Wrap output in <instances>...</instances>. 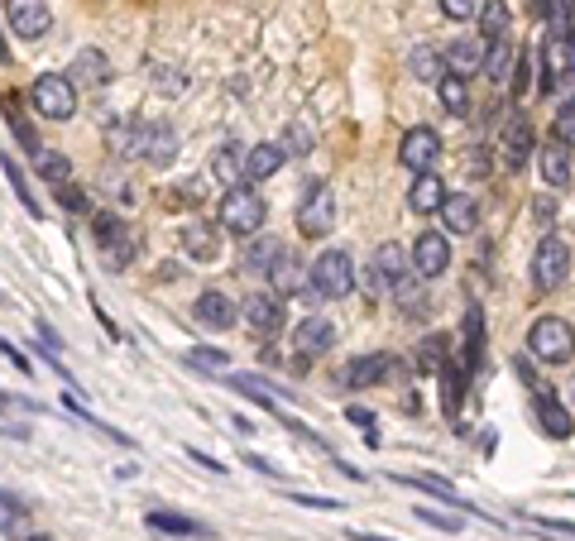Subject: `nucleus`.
I'll return each mask as SVG.
<instances>
[{
    "mask_svg": "<svg viewBox=\"0 0 575 541\" xmlns=\"http://www.w3.org/2000/svg\"><path fill=\"white\" fill-rule=\"evenodd\" d=\"M264 216H268V207H264V197L249 188V182H235V188L221 197V211H216V226L221 230H230V235H259V226H264Z\"/></svg>",
    "mask_w": 575,
    "mask_h": 541,
    "instance_id": "nucleus-1",
    "label": "nucleus"
},
{
    "mask_svg": "<svg viewBox=\"0 0 575 541\" xmlns=\"http://www.w3.org/2000/svg\"><path fill=\"white\" fill-rule=\"evenodd\" d=\"M528 354L537 364H566L570 354H575V326L561 316H542V321H532V331H528Z\"/></svg>",
    "mask_w": 575,
    "mask_h": 541,
    "instance_id": "nucleus-2",
    "label": "nucleus"
},
{
    "mask_svg": "<svg viewBox=\"0 0 575 541\" xmlns=\"http://www.w3.org/2000/svg\"><path fill=\"white\" fill-rule=\"evenodd\" d=\"M312 293L326 302H341L355 293V259L346 249H321L312 259Z\"/></svg>",
    "mask_w": 575,
    "mask_h": 541,
    "instance_id": "nucleus-3",
    "label": "nucleus"
},
{
    "mask_svg": "<svg viewBox=\"0 0 575 541\" xmlns=\"http://www.w3.org/2000/svg\"><path fill=\"white\" fill-rule=\"evenodd\" d=\"M566 278H570V245L561 235H542V245L532 255V287L537 293H556Z\"/></svg>",
    "mask_w": 575,
    "mask_h": 541,
    "instance_id": "nucleus-4",
    "label": "nucleus"
},
{
    "mask_svg": "<svg viewBox=\"0 0 575 541\" xmlns=\"http://www.w3.org/2000/svg\"><path fill=\"white\" fill-rule=\"evenodd\" d=\"M34 111L44 115V121H73L77 115V87L67 72H44L34 82Z\"/></svg>",
    "mask_w": 575,
    "mask_h": 541,
    "instance_id": "nucleus-5",
    "label": "nucleus"
},
{
    "mask_svg": "<svg viewBox=\"0 0 575 541\" xmlns=\"http://www.w3.org/2000/svg\"><path fill=\"white\" fill-rule=\"evenodd\" d=\"M336 226V197L326 182H312L307 197L297 201V235L302 240H321V235H331Z\"/></svg>",
    "mask_w": 575,
    "mask_h": 541,
    "instance_id": "nucleus-6",
    "label": "nucleus"
},
{
    "mask_svg": "<svg viewBox=\"0 0 575 541\" xmlns=\"http://www.w3.org/2000/svg\"><path fill=\"white\" fill-rule=\"evenodd\" d=\"M398 163L408 168V173H436V163H442V134H436L432 125H413L408 134H403L398 144Z\"/></svg>",
    "mask_w": 575,
    "mask_h": 541,
    "instance_id": "nucleus-7",
    "label": "nucleus"
},
{
    "mask_svg": "<svg viewBox=\"0 0 575 541\" xmlns=\"http://www.w3.org/2000/svg\"><path fill=\"white\" fill-rule=\"evenodd\" d=\"M5 24L20 39H44L54 29V10H48V0H5Z\"/></svg>",
    "mask_w": 575,
    "mask_h": 541,
    "instance_id": "nucleus-8",
    "label": "nucleus"
},
{
    "mask_svg": "<svg viewBox=\"0 0 575 541\" xmlns=\"http://www.w3.org/2000/svg\"><path fill=\"white\" fill-rule=\"evenodd\" d=\"M413 268L422 278H442L451 268V240L442 230H422L417 245H413Z\"/></svg>",
    "mask_w": 575,
    "mask_h": 541,
    "instance_id": "nucleus-9",
    "label": "nucleus"
},
{
    "mask_svg": "<svg viewBox=\"0 0 575 541\" xmlns=\"http://www.w3.org/2000/svg\"><path fill=\"white\" fill-rule=\"evenodd\" d=\"M240 316L249 321V331H259V335L283 331V321H288L283 297H278V293H249V297L240 302Z\"/></svg>",
    "mask_w": 575,
    "mask_h": 541,
    "instance_id": "nucleus-10",
    "label": "nucleus"
},
{
    "mask_svg": "<svg viewBox=\"0 0 575 541\" xmlns=\"http://www.w3.org/2000/svg\"><path fill=\"white\" fill-rule=\"evenodd\" d=\"M331 345H336L331 316H302L293 326V350L302 354V360H317V354H326Z\"/></svg>",
    "mask_w": 575,
    "mask_h": 541,
    "instance_id": "nucleus-11",
    "label": "nucleus"
},
{
    "mask_svg": "<svg viewBox=\"0 0 575 541\" xmlns=\"http://www.w3.org/2000/svg\"><path fill=\"white\" fill-rule=\"evenodd\" d=\"M192 316H197L207 331H230L235 321H240V307H235L226 293H201V297L192 302Z\"/></svg>",
    "mask_w": 575,
    "mask_h": 541,
    "instance_id": "nucleus-12",
    "label": "nucleus"
},
{
    "mask_svg": "<svg viewBox=\"0 0 575 541\" xmlns=\"http://www.w3.org/2000/svg\"><path fill=\"white\" fill-rule=\"evenodd\" d=\"M283 240L278 235H249V245H245V259H240V274H274V264L283 259Z\"/></svg>",
    "mask_w": 575,
    "mask_h": 541,
    "instance_id": "nucleus-13",
    "label": "nucleus"
},
{
    "mask_svg": "<svg viewBox=\"0 0 575 541\" xmlns=\"http://www.w3.org/2000/svg\"><path fill=\"white\" fill-rule=\"evenodd\" d=\"M442 226H446V235H470L480 226V201L470 197V192H446V201H442Z\"/></svg>",
    "mask_w": 575,
    "mask_h": 541,
    "instance_id": "nucleus-14",
    "label": "nucleus"
},
{
    "mask_svg": "<svg viewBox=\"0 0 575 541\" xmlns=\"http://www.w3.org/2000/svg\"><path fill=\"white\" fill-rule=\"evenodd\" d=\"M532 417H537V427H542L547 436H556V441H566V436L575 431L570 427V408H561L547 388H537V393H532Z\"/></svg>",
    "mask_w": 575,
    "mask_h": 541,
    "instance_id": "nucleus-15",
    "label": "nucleus"
},
{
    "mask_svg": "<svg viewBox=\"0 0 575 541\" xmlns=\"http://www.w3.org/2000/svg\"><path fill=\"white\" fill-rule=\"evenodd\" d=\"M398 369V360L394 354H365V360H350L346 364V388H375V383H384L388 374Z\"/></svg>",
    "mask_w": 575,
    "mask_h": 541,
    "instance_id": "nucleus-16",
    "label": "nucleus"
},
{
    "mask_svg": "<svg viewBox=\"0 0 575 541\" xmlns=\"http://www.w3.org/2000/svg\"><path fill=\"white\" fill-rule=\"evenodd\" d=\"M537 168H542V178H547V188H556L561 192L566 182H570V144H561L551 134V140L537 149Z\"/></svg>",
    "mask_w": 575,
    "mask_h": 541,
    "instance_id": "nucleus-17",
    "label": "nucleus"
},
{
    "mask_svg": "<svg viewBox=\"0 0 575 541\" xmlns=\"http://www.w3.org/2000/svg\"><path fill=\"white\" fill-rule=\"evenodd\" d=\"M144 163H173L178 159V130L163 121H144Z\"/></svg>",
    "mask_w": 575,
    "mask_h": 541,
    "instance_id": "nucleus-18",
    "label": "nucleus"
},
{
    "mask_svg": "<svg viewBox=\"0 0 575 541\" xmlns=\"http://www.w3.org/2000/svg\"><path fill=\"white\" fill-rule=\"evenodd\" d=\"M182 255L197 259V264H211L216 255H221V235H216V226H207V221L182 226Z\"/></svg>",
    "mask_w": 575,
    "mask_h": 541,
    "instance_id": "nucleus-19",
    "label": "nucleus"
},
{
    "mask_svg": "<svg viewBox=\"0 0 575 541\" xmlns=\"http://www.w3.org/2000/svg\"><path fill=\"white\" fill-rule=\"evenodd\" d=\"M442 53H446V72H455V77H470V72L484 67V43L480 39H451Z\"/></svg>",
    "mask_w": 575,
    "mask_h": 541,
    "instance_id": "nucleus-20",
    "label": "nucleus"
},
{
    "mask_svg": "<svg viewBox=\"0 0 575 541\" xmlns=\"http://www.w3.org/2000/svg\"><path fill=\"white\" fill-rule=\"evenodd\" d=\"M283 159H288L283 144H255V149H245V182L274 178L278 168H283Z\"/></svg>",
    "mask_w": 575,
    "mask_h": 541,
    "instance_id": "nucleus-21",
    "label": "nucleus"
},
{
    "mask_svg": "<svg viewBox=\"0 0 575 541\" xmlns=\"http://www.w3.org/2000/svg\"><path fill=\"white\" fill-rule=\"evenodd\" d=\"M442 201H446L442 173H417V178H413V188H408V207H413L417 216H432V211H442Z\"/></svg>",
    "mask_w": 575,
    "mask_h": 541,
    "instance_id": "nucleus-22",
    "label": "nucleus"
},
{
    "mask_svg": "<svg viewBox=\"0 0 575 541\" xmlns=\"http://www.w3.org/2000/svg\"><path fill=\"white\" fill-rule=\"evenodd\" d=\"M144 522H149V532H159V536H192V541L211 536L207 522H197V517H188V513H149Z\"/></svg>",
    "mask_w": 575,
    "mask_h": 541,
    "instance_id": "nucleus-23",
    "label": "nucleus"
},
{
    "mask_svg": "<svg viewBox=\"0 0 575 541\" xmlns=\"http://www.w3.org/2000/svg\"><path fill=\"white\" fill-rule=\"evenodd\" d=\"M422 283H427V278L413 268V274H403L394 287H388V293H394V302L403 307V316H427V287H422Z\"/></svg>",
    "mask_w": 575,
    "mask_h": 541,
    "instance_id": "nucleus-24",
    "label": "nucleus"
},
{
    "mask_svg": "<svg viewBox=\"0 0 575 541\" xmlns=\"http://www.w3.org/2000/svg\"><path fill=\"white\" fill-rule=\"evenodd\" d=\"M480 72H484L489 82H509V77H513V43H509V34L484 43V67H480Z\"/></svg>",
    "mask_w": 575,
    "mask_h": 541,
    "instance_id": "nucleus-25",
    "label": "nucleus"
},
{
    "mask_svg": "<svg viewBox=\"0 0 575 541\" xmlns=\"http://www.w3.org/2000/svg\"><path fill=\"white\" fill-rule=\"evenodd\" d=\"M408 67H413L417 82H442L446 77V53H442V48H432V43H417L408 53Z\"/></svg>",
    "mask_w": 575,
    "mask_h": 541,
    "instance_id": "nucleus-26",
    "label": "nucleus"
},
{
    "mask_svg": "<svg viewBox=\"0 0 575 541\" xmlns=\"http://www.w3.org/2000/svg\"><path fill=\"white\" fill-rule=\"evenodd\" d=\"M67 77H73V87H77V82H87V87H101V82L111 77V63H106V53L87 48V53H77V63L67 67Z\"/></svg>",
    "mask_w": 575,
    "mask_h": 541,
    "instance_id": "nucleus-27",
    "label": "nucleus"
},
{
    "mask_svg": "<svg viewBox=\"0 0 575 541\" xmlns=\"http://www.w3.org/2000/svg\"><path fill=\"white\" fill-rule=\"evenodd\" d=\"M130 235V226H125V216H115V211H96L92 216V240H96V249L106 255L111 245H121Z\"/></svg>",
    "mask_w": 575,
    "mask_h": 541,
    "instance_id": "nucleus-28",
    "label": "nucleus"
},
{
    "mask_svg": "<svg viewBox=\"0 0 575 541\" xmlns=\"http://www.w3.org/2000/svg\"><path fill=\"white\" fill-rule=\"evenodd\" d=\"M398 484H413V488H427V494H436L442 503H451V508H461V513H475V503H465L446 479H436V475H394Z\"/></svg>",
    "mask_w": 575,
    "mask_h": 541,
    "instance_id": "nucleus-29",
    "label": "nucleus"
},
{
    "mask_svg": "<svg viewBox=\"0 0 575 541\" xmlns=\"http://www.w3.org/2000/svg\"><path fill=\"white\" fill-rule=\"evenodd\" d=\"M268 278H274V287H278V293H288V297L302 293V287H312V274H302L297 255H288V249H283V259L274 264V274H268Z\"/></svg>",
    "mask_w": 575,
    "mask_h": 541,
    "instance_id": "nucleus-30",
    "label": "nucleus"
},
{
    "mask_svg": "<svg viewBox=\"0 0 575 541\" xmlns=\"http://www.w3.org/2000/svg\"><path fill=\"white\" fill-rule=\"evenodd\" d=\"M480 354H484V316H480V307H470L465 312V350H461V369L465 374H475V364H480Z\"/></svg>",
    "mask_w": 575,
    "mask_h": 541,
    "instance_id": "nucleus-31",
    "label": "nucleus"
},
{
    "mask_svg": "<svg viewBox=\"0 0 575 541\" xmlns=\"http://www.w3.org/2000/svg\"><path fill=\"white\" fill-rule=\"evenodd\" d=\"M436 92H442V106L455 115V121H465V115H470V92H465V77L446 72L442 82H436Z\"/></svg>",
    "mask_w": 575,
    "mask_h": 541,
    "instance_id": "nucleus-32",
    "label": "nucleus"
},
{
    "mask_svg": "<svg viewBox=\"0 0 575 541\" xmlns=\"http://www.w3.org/2000/svg\"><path fill=\"white\" fill-rule=\"evenodd\" d=\"M509 0H484L480 5V34L484 39H503V34H509Z\"/></svg>",
    "mask_w": 575,
    "mask_h": 541,
    "instance_id": "nucleus-33",
    "label": "nucleus"
},
{
    "mask_svg": "<svg viewBox=\"0 0 575 541\" xmlns=\"http://www.w3.org/2000/svg\"><path fill=\"white\" fill-rule=\"evenodd\" d=\"M0 106H5V121H10V134H15V140H20V144L29 149V154H34V159H39V154H44V144H39V134H34V130H29V121H24V115H20V106H15V96H5V101H0Z\"/></svg>",
    "mask_w": 575,
    "mask_h": 541,
    "instance_id": "nucleus-34",
    "label": "nucleus"
},
{
    "mask_svg": "<svg viewBox=\"0 0 575 541\" xmlns=\"http://www.w3.org/2000/svg\"><path fill=\"white\" fill-rule=\"evenodd\" d=\"M0 173H5V178H10V188H15V197H20V201H24V211H29V216H44V207H39V197H29V182H24V173H20V163H15V159L5 154V149H0Z\"/></svg>",
    "mask_w": 575,
    "mask_h": 541,
    "instance_id": "nucleus-35",
    "label": "nucleus"
},
{
    "mask_svg": "<svg viewBox=\"0 0 575 541\" xmlns=\"http://www.w3.org/2000/svg\"><path fill=\"white\" fill-rule=\"evenodd\" d=\"M417 350H422V354H417V364L427 369V374H442V369L451 364V341H446V335H427V341H422Z\"/></svg>",
    "mask_w": 575,
    "mask_h": 541,
    "instance_id": "nucleus-36",
    "label": "nucleus"
},
{
    "mask_svg": "<svg viewBox=\"0 0 575 541\" xmlns=\"http://www.w3.org/2000/svg\"><path fill=\"white\" fill-rule=\"evenodd\" d=\"M436 379H442V408L455 412V408H461V398H465V379L470 374H465V369H455V364H446Z\"/></svg>",
    "mask_w": 575,
    "mask_h": 541,
    "instance_id": "nucleus-37",
    "label": "nucleus"
},
{
    "mask_svg": "<svg viewBox=\"0 0 575 541\" xmlns=\"http://www.w3.org/2000/svg\"><path fill=\"white\" fill-rule=\"evenodd\" d=\"M375 268L384 274V283L394 287L403 278V268H408V259H403V245H379V255H375Z\"/></svg>",
    "mask_w": 575,
    "mask_h": 541,
    "instance_id": "nucleus-38",
    "label": "nucleus"
},
{
    "mask_svg": "<svg viewBox=\"0 0 575 541\" xmlns=\"http://www.w3.org/2000/svg\"><path fill=\"white\" fill-rule=\"evenodd\" d=\"M532 159V130H528V121L518 115V125L509 130V168H522Z\"/></svg>",
    "mask_w": 575,
    "mask_h": 541,
    "instance_id": "nucleus-39",
    "label": "nucleus"
},
{
    "mask_svg": "<svg viewBox=\"0 0 575 541\" xmlns=\"http://www.w3.org/2000/svg\"><path fill=\"white\" fill-rule=\"evenodd\" d=\"M211 173L235 188V182L245 178V154H240V149H221V154H216V163H211Z\"/></svg>",
    "mask_w": 575,
    "mask_h": 541,
    "instance_id": "nucleus-40",
    "label": "nucleus"
},
{
    "mask_svg": "<svg viewBox=\"0 0 575 541\" xmlns=\"http://www.w3.org/2000/svg\"><path fill=\"white\" fill-rule=\"evenodd\" d=\"M34 163H39V173L54 182V188H63V182L73 178V163H67V154H54V149H44V154L34 159Z\"/></svg>",
    "mask_w": 575,
    "mask_h": 541,
    "instance_id": "nucleus-41",
    "label": "nucleus"
},
{
    "mask_svg": "<svg viewBox=\"0 0 575 541\" xmlns=\"http://www.w3.org/2000/svg\"><path fill=\"white\" fill-rule=\"evenodd\" d=\"M24 522V503L15 498V494H5V488H0V532H15Z\"/></svg>",
    "mask_w": 575,
    "mask_h": 541,
    "instance_id": "nucleus-42",
    "label": "nucleus"
},
{
    "mask_svg": "<svg viewBox=\"0 0 575 541\" xmlns=\"http://www.w3.org/2000/svg\"><path fill=\"white\" fill-rule=\"evenodd\" d=\"M556 140L575 149V96H570V101H561V106H556Z\"/></svg>",
    "mask_w": 575,
    "mask_h": 541,
    "instance_id": "nucleus-43",
    "label": "nucleus"
},
{
    "mask_svg": "<svg viewBox=\"0 0 575 541\" xmlns=\"http://www.w3.org/2000/svg\"><path fill=\"white\" fill-rule=\"evenodd\" d=\"M283 149H288V159H293V154H307V149H312V130H307V121H297V125H293V134L283 140Z\"/></svg>",
    "mask_w": 575,
    "mask_h": 541,
    "instance_id": "nucleus-44",
    "label": "nucleus"
},
{
    "mask_svg": "<svg viewBox=\"0 0 575 541\" xmlns=\"http://www.w3.org/2000/svg\"><path fill=\"white\" fill-rule=\"evenodd\" d=\"M513 96H522V92H528L532 87V53H518V63H513Z\"/></svg>",
    "mask_w": 575,
    "mask_h": 541,
    "instance_id": "nucleus-45",
    "label": "nucleus"
},
{
    "mask_svg": "<svg viewBox=\"0 0 575 541\" xmlns=\"http://www.w3.org/2000/svg\"><path fill=\"white\" fill-rule=\"evenodd\" d=\"M346 417L355 421V427H365L369 446H379V431H375V412H369V408H360V402H350V408H346Z\"/></svg>",
    "mask_w": 575,
    "mask_h": 541,
    "instance_id": "nucleus-46",
    "label": "nucleus"
},
{
    "mask_svg": "<svg viewBox=\"0 0 575 541\" xmlns=\"http://www.w3.org/2000/svg\"><path fill=\"white\" fill-rule=\"evenodd\" d=\"M197 192H201V182H182V188H168L163 201H168V207H192V201H201Z\"/></svg>",
    "mask_w": 575,
    "mask_h": 541,
    "instance_id": "nucleus-47",
    "label": "nucleus"
},
{
    "mask_svg": "<svg viewBox=\"0 0 575 541\" xmlns=\"http://www.w3.org/2000/svg\"><path fill=\"white\" fill-rule=\"evenodd\" d=\"M442 14L461 24V20H470V14H480V0H442Z\"/></svg>",
    "mask_w": 575,
    "mask_h": 541,
    "instance_id": "nucleus-48",
    "label": "nucleus"
},
{
    "mask_svg": "<svg viewBox=\"0 0 575 541\" xmlns=\"http://www.w3.org/2000/svg\"><path fill=\"white\" fill-rule=\"evenodd\" d=\"M422 522H432V527H442V532H461V517H451V513H436V508H417Z\"/></svg>",
    "mask_w": 575,
    "mask_h": 541,
    "instance_id": "nucleus-49",
    "label": "nucleus"
},
{
    "mask_svg": "<svg viewBox=\"0 0 575 541\" xmlns=\"http://www.w3.org/2000/svg\"><path fill=\"white\" fill-rule=\"evenodd\" d=\"M58 197H63V207H67V211H87V192H82V188H73V182H63V188H58Z\"/></svg>",
    "mask_w": 575,
    "mask_h": 541,
    "instance_id": "nucleus-50",
    "label": "nucleus"
},
{
    "mask_svg": "<svg viewBox=\"0 0 575 541\" xmlns=\"http://www.w3.org/2000/svg\"><path fill=\"white\" fill-rule=\"evenodd\" d=\"M188 360L201 364V369H226V350H192Z\"/></svg>",
    "mask_w": 575,
    "mask_h": 541,
    "instance_id": "nucleus-51",
    "label": "nucleus"
},
{
    "mask_svg": "<svg viewBox=\"0 0 575 541\" xmlns=\"http://www.w3.org/2000/svg\"><path fill=\"white\" fill-rule=\"evenodd\" d=\"M288 503H302V508H341V498H312V494H288Z\"/></svg>",
    "mask_w": 575,
    "mask_h": 541,
    "instance_id": "nucleus-52",
    "label": "nucleus"
},
{
    "mask_svg": "<svg viewBox=\"0 0 575 541\" xmlns=\"http://www.w3.org/2000/svg\"><path fill=\"white\" fill-rule=\"evenodd\" d=\"M245 465H249V469H259V475H278V465H268L264 455H249V450H245Z\"/></svg>",
    "mask_w": 575,
    "mask_h": 541,
    "instance_id": "nucleus-53",
    "label": "nucleus"
},
{
    "mask_svg": "<svg viewBox=\"0 0 575 541\" xmlns=\"http://www.w3.org/2000/svg\"><path fill=\"white\" fill-rule=\"evenodd\" d=\"M39 341H44V345H54V350H63V341H58V331H54V326H48V321H39Z\"/></svg>",
    "mask_w": 575,
    "mask_h": 541,
    "instance_id": "nucleus-54",
    "label": "nucleus"
},
{
    "mask_svg": "<svg viewBox=\"0 0 575 541\" xmlns=\"http://www.w3.org/2000/svg\"><path fill=\"white\" fill-rule=\"evenodd\" d=\"M551 211H556V197H542V201H537V221H551Z\"/></svg>",
    "mask_w": 575,
    "mask_h": 541,
    "instance_id": "nucleus-55",
    "label": "nucleus"
},
{
    "mask_svg": "<svg viewBox=\"0 0 575 541\" xmlns=\"http://www.w3.org/2000/svg\"><path fill=\"white\" fill-rule=\"evenodd\" d=\"M561 58H566V67H575V34H570V39L561 43Z\"/></svg>",
    "mask_w": 575,
    "mask_h": 541,
    "instance_id": "nucleus-56",
    "label": "nucleus"
},
{
    "mask_svg": "<svg viewBox=\"0 0 575 541\" xmlns=\"http://www.w3.org/2000/svg\"><path fill=\"white\" fill-rule=\"evenodd\" d=\"M0 63H10V48H5V29H0Z\"/></svg>",
    "mask_w": 575,
    "mask_h": 541,
    "instance_id": "nucleus-57",
    "label": "nucleus"
},
{
    "mask_svg": "<svg viewBox=\"0 0 575 541\" xmlns=\"http://www.w3.org/2000/svg\"><path fill=\"white\" fill-rule=\"evenodd\" d=\"M566 402H570V408H575V379L566 383Z\"/></svg>",
    "mask_w": 575,
    "mask_h": 541,
    "instance_id": "nucleus-58",
    "label": "nucleus"
},
{
    "mask_svg": "<svg viewBox=\"0 0 575 541\" xmlns=\"http://www.w3.org/2000/svg\"><path fill=\"white\" fill-rule=\"evenodd\" d=\"M24 541H54V536H44V532H34V536H24Z\"/></svg>",
    "mask_w": 575,
    "mask_h": 541,
    "instance_id": "nucleus-59",
    "label": "nucleus"
},
{
    "mask_svg": "<svg viewBox=\"0 0 575 541\" xmlns=\"http://www.w3.org/2000/svg\"><path fill=\"white\" fill-rule=\"evenodd\" d=\"M350 541H384V536H350Z\"/></svg>",
    "mask_w": 575,
    "mask_h": 541,
    "instance_id": "nucleus-60",
    "label": "nucleus"
},
{
    "mask_svg": "<svg viewBox=\"0 0 575 541\" xmlns=\"http://www.w3.org/2000/svg\"><path fill=\"white\" fill-rule=\"evenodd\" d=\"M0 402H5V393H0Z\"/></svg>",
    "mask_w": 575,
    "mask_h": 541,
    "instance_id": "nucleus-61",
    "label": "nucleus"
}]
</instances>
